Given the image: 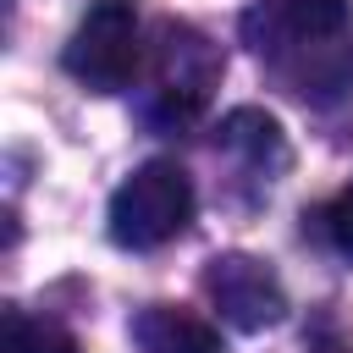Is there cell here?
Instances as JSON below:
<instances>
[{"mask_svg": "<svg viewBox=\"0 0 353 353\" xmlns=\"http://www.w3.org/2000/svg\"><path fill=\"white\" fill-rule=\"evenodd\" d=\"M193 221V182L176 160H143L110 193V237L121 248H160Z\"/></svg>", "mask_w": 353, "mask_h": 353, "instance_id": "1", "label": "cell"}, {"mask_svg": "<svg viewBox=\"0 0 353 353\" xmlns=\"http://www.w3.org/2000/svg\"><path fill=\"white\" fill-rule=\"evenodd\" d=\"M138 61H143V50H138V11H132V0H94L77 17V28L66 39V55H61V66L83 88H94V94L127 88Z\"/></svg>", "mask_w": 353, "mask_h": 353, "instance_id": "2", "label": "cell"}, {"mask_svg": "<svg viewBox=\"0 0 353 353\" xmlns=\"http://www.w3.org/2000/svg\"><path fill=\"white\" fill-rule=\"evenodd\" d=\"M215 77H221V55L210 50V39L182 22H165L154 61H149V121H160V127L193 121L215 88Z\"/></svg>", "mask_w": 353, "mask_h": 353, "instance_id": "3", "label": "cell"}, {"mask_svg": "<svg viewBox=\"0 0 353 353\" xmlns=\"http://www.w3.org/2000/svg\"><path fill=\"white\" fill-rule=\"evenodd\" d=\"M243 39L287 72L347 39V0H259L243 11Z\"/></svg>", "mask_w": 353, "mask_h": 353, "instance_id": "4", "label": "cell"}, {"mask_svg": "<svg viewBox=\"0 0 353 353\" xmlns=\"http://www.w3.org/2000/svg\"><path fill=\"white\" fill-rule=\"evenodd\" d=\"M204 292L221 309V320L237 331H265V325L287 320V292H281L276 270L254 254H215L204 265Z\"/></svg>", "mask_w": 353, "mask_h": 353, "instance_id": "5", "label": "cell"}, {"mask_svg": "<svg viewBox=\"0 0 353 353\" xmlns=\"http://www.w3.org/2000/svg\"><path fill=\"white\" fill-rule=\"evenodd\" d=\"M132 342H138V353H226V347H221V331H215L204 314L176 309V303H149V309H138Z\"/></svg>", "mask_w": 353, "mask_h": 353, "instance_id": "6", "label": "cell"}, {"mask_svg": "<svg viewBox=\"0 0 353 353\" xmlns=\"http://www.w3.org/2000/svg\"><path fill=\"white\" fill-rule=\"evenodd\" d=\"M221 143H226L232 154H243V165H254V171H265V176L287 165L281 121L265 116V110H254V105H243V110H232V116L221 121Z\"/></svg>", "mask_w": 353, "mask_h": 353, "instance_id": "7", "label": "cell"}, {"mask_svg": "<svg viewBox=\"0 0 353 353\" xmlns=\"http://www.w3.org/2000/svg\"><path fill=\"white\" fill-rule=\"evenodd\" d=\"M6 353H83V347L61 320L28 314V309H6Z\"/></svg>", "mask_w": 353, "mask_h": 353, "instance_id": "8", "label": "cell"}, {"mask_svg": "<svg viewBox=\"0 0 353 353\" xmlns=\"http://www.w3.org/2000/svg\"><path fill=\"white\" fill-rule=\"evenodd\" d=\"M325 237L336 243V254H347V259H353V182L325 204Z\"/></svg>", "mask_w": 353, "mask_h": 353, "instance_id": "9", "label": "cell"}]
</instances>
